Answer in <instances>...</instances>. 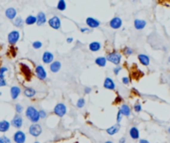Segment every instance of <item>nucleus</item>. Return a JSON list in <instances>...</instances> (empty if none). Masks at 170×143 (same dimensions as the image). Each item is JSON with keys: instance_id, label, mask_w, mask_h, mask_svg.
<instances>
[{"instance_id": "423d86ee", "label": "nucleus", "mask_w": 170, "mask_h": 143, "mask_svg": "<svg viewBox=\"0 0 170 143\" xmlns=\"http://www.w3.org/2000/svg\"><path fill=\"white\" fill-rule=\"evenodd\" d=\"M13 140L15 143H24L26 141V134L21 130L16 131L13 135Z\"/></svg>"}, {"instance_id": "b1692460", "label": "nucleus", "mask_w": 170, "mask_h": 143, "mask_svg": "<svg viewBox=\"0 0 170 143\" xmlns=\"http://www.w3.org/2000/svg\"><path fill=\"white\" fill-rule=\"evenodd\" d=\"M101 44L98 42H92L89 45V49L92 51V52H98V50L101 49Z\"/></svg>"}, {"instance_id": "09e8293b", "label": "nucleus", "mask_w": 170, "mask_h": 143, "mask_svg": "<svg viewBox=\"0 0 170 143\" xmlns=\"http://www.w3.org/2000/svg\"><path fill=\"white\" fill-rule=\"evenodd\" d=\"M168 132H169V133H170V127H169V128H168Z\"/></svg>"}, {"instance_id": "7c9ffc66", "label": "nucleus", "mask_w": 170, "mask_h": 143, "mask_svg": "<svg viewBox=\"0 0 170 143\" xmlns=\"http://www.w3.org/2000/svg\"><path fill=\"white\" fill-rule=\"evenodd\" d=\"M132 53H133V50L129 47H125L123 49V54L125 56H130Z\"/></svg>"}, {"instance_id": "c9c22d12", "label": "nucleus", "mask_w": 170, "mask_h": 143, "mask_svg": "<svg viewBox=\"0 0 170 143\" xmlns=\"http://www.w3.org/2000/svg\"><path fill=\"white\" fill-rule=\"evenodd\" d=\"M133 108H134V110H135V112H139L140 110H141V104H140L139 102H136L135 104H134Z\"/></svg>"}, {"instance_id": "f257e3e1", "label": "nucleus", "mask_w": 170, "mask_h": 143, "mask_svg": "<svg viewBox=\"0 0 170 143\" xmlns=\"http://www.w3.org/2000/svg\"><path fill=\"white\" fill-rule=\"evenodd\" d=\"M26 116L32 123H37L40 119V115H39V110L36 109L34 106H28L26 109Z\"/></svg>"}, {"instance_id": "5701e85b", "label": "nucleus", "mask_w": 170, "mask_h": 143, "mask_svg": "<svg viewBox=\"0 0 170 143\" xmlns=\"http://www.w3.org/2000/svg\"><path fill=\"white\" fill-rule=\"evenodd\" d=\"M129 135H130V137L132 139H137L139 137V131H138V129H137L135 126L131 127L130 129H129Z\"/></svg>"}, {"instance_id": "6e6552de", "label": "nucleus", "mask_w": 170, "mask_h": 143, "mask_svg": "<svg viewBox=\"0 0 170 143\" xmlns=\"http://www.w3.org/2000/svg\"><path fill=\"white\" fill-rule=\"evenodd\" d=\"M48 23H49V26L51 28H53L55 30H58L61 28V20H60V18L57 16H53L49 21H48Z\"/></svg>"}, {"instance_id": "9d476101", "label": "nucleus", "mask_w": 170, "mask_h": 143, "mask_svg": "<svg viewBox=\"0 0 170 143\" xmlns=\"http://www.w3.org/2000/svg\"><path fill=\"white\" fill-rule=\"evenodd\" d=\"M121 24H122V21H121V19L119 17H115V18H112V19L109 21V26L112 27V29L120 28Z\"/></svg>"}, {"instance_id": "603ef678", "label": "nucleus", "mask_w": 170, "mask_h": 143, "mask_svg": "<svg viewBox=\"0 0 170 143\" xmlns=\"http://www.w3.org/2000/svg\"><path fill=\"white\" fill-rule=\"evenodd\" d=\"M0 64H1V60H0Z\"/></svg>"}, {"instance_id": "dca6fc26", "label": "nucleus", "mask_w": 170, "mask_h": 143, "mask_svg": "<svg viewBox=\"0 0 170 143\" xmlns=\"http://www.w3.org/2000/svg\"><path fill=\"white\" fill-rule=\"evenodd\" d=\"M61 67H62L61 62L55 61V62H53L52 64L50 65V70H51L52 73H58V72L61 70Z\"/></svg>"}, {"instance_id": "a19ab883", "label": "nucleus", "mask_w": 170, "mask_h": 143, "mask_svg": "<svg viewBox=\"0 0 170 143\" xmlns=\"http://www.w3.org/2000/svg\"><path fill=\"white\" fill-rule=\"evenodd\" d=\"M81 32H82V33H89V32H91V29H89V28H81Z\"/></svg>"}, {"instance_id": "a878e982", "label": "nucleus", "mask_w": 170, "mask_h": 143, "mask_svg": "<svg viewBox=\"0 0 170 143\" xmlns=\"http://www.w3.org/2000/svg\"><path fill=\"white\" fill-rule=\"evenodd\" d=\"M95 64L98 66H100V67H104L106 64V59L104 58V57H98V58L95 59Z\"/></svg>"}, {"instance_id": "72a5a7b5", "label": "nucleus", "mask_w": 170, "mask_h": 143, "mask_svg": "<svg viewBox=\"0 0 170 143\" xmlns=\"http://www.w3.org/2000/svg\"><path fill=\"white\" fill-rule=\"evenodd\" d=\"M5 86H6V80L4 77V74H0V88Z\"/></svg>"}, {"instance_id": "4be33fe9", "label": "nucleus", "mask_w": 170, "mask_h": 143, "mask_svg": "<svg viewBox=\"0 0 170 143\" xmlns=\"http://www.w3.org/2000/svg\"><path fill=\"white\" fill-rule=\"evenodd\" d=\"M138 60L143 66H148L149 65V58L148 56L144 55V54H139L138 55Z\"/></svg>"}, {"instance_id": "aec40b11", "label": "nucleus", "mask_w": 170, "mask_h": 143, "mask_svg": "<svg viewBox=\"0 0 170 143\" xmlns=\"http://www.w3.org/2000/svg\"><path fill=\"white\" fill-rule=\"evenodd\" d=\"M145 26H146V22L144 20H141V19L134 20V27H135L136 30H142Z\"/></svg>"}, {"instance_id": "e433bc0d", "label": "nucleus", "mask_w": 170, "mask_h": 143, "mask_svg": "<svg viewBox=\"0 0 170 143\" xmlns=\"http://www.w3.org/2000/svg\"><path fill=\"white\" fill-rule=\"evenodd\" d=\"M39 115H40V118H45L47 116V113L45 110L41 109V110H39Z\"/></svg>"}, {"instance_id": "7ed1b4c3", "label": "nucleus", "mask_w": 170, "mask_h": 143, "mask_svg": "<svg viewBox=\"0 0 170 143\" xmlns=\"http://www.w3.org/2000/svg\"><path fill=\"white\" fill-rule=\"evenodd\" d=\"M29 133L32 136L38 137L42 133V126L38 123H32L29 126Z\"/></svg>"}, {"instance_id": "58836bf2", "label": "nucleus", "mask_w": 170, "mask_h": 143, "mask_svg": "<svg viewBox=\"0 0 170 143\" xmlns=\"http://www.w3.org/2000/svg\"><path fill=\"white\" fill-rule=\"evenodd\" d=\"M7 71H8V69L6 67H0V74H4Z\"/></svg>"}, {"instance_id": "3c124183", "label": "nucleus", "mask_w": 170, "mask_h": 143, "mask_svg": "<svg viewBox=\"0 0 170 143\" xmlns=\"http://www.w3.org/2000/svg\"><path fill=\"white\" fill-rule=\"evenodd\" d=\"M34 143H40V142H34Z\"/></svg>"}, {"instance_id": "37998d69", "label": "nucleus", "mask_w": 170, "mask_h": 143, "mask_svg": "<svg viewBox=\"0 0 170 143\" xmlns=\"http://www.w3.org/2000/svg\"><path fill=\"white\" fill-rule=\"evenodd\" d=\"M92 91V88H85V94H89Z\"/></svg>"}, {"instance_id": "f8f14e48", "label": "nucleus", "mask_w": 170, "mask_h": 143, "mask_svg": "<svg viewBox=\"0 0 170 143\" xmlns=\"http://www.w3.org/2000/svg\"><path fill=\"white\" fill-rule=\"evenodd\" d=\"M16 15H17V11L16 9L13 8V7H10L8 9L5 10V16L10 20H14L16 18Z\"/></svg>"}, {"instance_id": "c756f323", "label": "nucleus", "mask_w": 170, "mask_h": 143, "mask_svg": "<svg viewBox=\"0 0 170 143\" xmlns=\"http://www.w3.org/2000/svg\"><path fill=\"white\" fill-rule=\"evenodd\" d=\"M85 103H86V100H84V98H80L79 100L77 101V107H79V108H82V107L85 106Z\"/></svg>"}, {"instance_id": "473e14b6", "label": "nucleus", "mask_w": 170, "mask_h": 143, "mask_svg": "<svg viewBox=\"0 0 170 143\" xmlns=\"http://www.w3.org/2000/svg\"><path fill=\"white\" fill-rule=\"evenodd\" d=\"M0 143H11V140L7 136H1L0 137Z\"/></svg>"}, {"instance_id": "4c0bfd02", "label": "nucleus", "mask_w": 170, "mask_h": 143, "mask_svg": "<svg viewBox=\"0 0 170 143\" xmlns=\"http://www.w3.org/2000/svg\"><path fill=\"white\" fill-rule=\"evenodd\" d=\"M121 117H122V114L120 113V111L118 110V115H116V121H118V123H119L121 120Z\"/></svg>"}, {"instance_id": "412c9836", "label": "nucleus", "mask_w": 170, "mask_h": 143, "mask_svg": "<svg viewBox=\"0 0 170 143\" xmlns=\"http://www.w3.org/2000/svg\"><path fill=\"white\" fill-rule=\"evenodd\" d=\"M119 111L123 116H129L130 114V107L127 105V104H122Z\"/></svg>"}, {"instance_id": "2eb2a0df", "label": "nucleus", "mask_w": 170, "mask_h": 143, "mask_svg": "<svg viewBox=\"0 0 170 143\" xmlns=\"http://www.w3.org/2000/svg\"><path fill=\"white\" fill-rule=\"evenodd\" d=\"M21 94V89L19 86H12L10 89V94H11V98L12 100H16V98L19 97Z\"/></svg>"}, {"instance_id": "49530a36", "label": "nucleus", "mask_w": 170, "mask_h": 143, "mask_svg": "<svg viewBox=\"0 0 170 143\" xmlns=\"http://www.w3.org/2000/svg\"><path fill=\"white\" fill-rule=\"evenodd\" d=\"M67 42H68V43H72V42H73V38L69 37V38L67 39Z\"/></svg>"}, {"instance_id": "c85d7f7f", "label": "nucleus", "mask_w": 170, "mask_h": 143, "mask_svg": "<svg viewBox=\"0 0 170 143\" xmlns=\"http://www.w3.org/2000/svg\"><path fill=\"white\" fill-rule=\"evenodd\" d=\"M66 6H67V4H66L65 0H60L58 2V4H57V9L60 11H64L66 9Z\"/></svg>"}, {"instance_id": "bb28decb", "label": "nucleus", "mask_w": 170, "mask_h": 143, "mask_svg": "<svg viewBox=\"0 0 170 143\" xmlns=\"http://www.w3.org/2000/svg\"><path fill=\"white\" fill-rule=\"evenodd\" d=\"M37 22V19H36V16H33V15H29L27 16V18L25 19V23L27 25H33Z\"/></svg>"}, {"instance_id": "c03bdc74", "label": "nucleus", "mask_w": 170, "mask_h": 143, "mask_svg": "<svg viewBox=\"0 0 170 143\" xmlns=\"http://www.w3.org/2000/svg\"><path fill=\"white\" fill-rule=\"evenodd\" d=\"M139 143H149V142L147 141V140H145V139H140Z\"/></svg>"}, {"instance_id": "8fccbe9b", "label": "nucleus", "mask_w": 170, "mask_h": 143, "mask_svg": "<svg viewBox=\"0 0 170 143\" xmlns=\"http://www.w3.org/2000/svg\"><path fill=\"white\" fill-rule=\"evenodd\" d=\"M168 62H170V57H169V58H168Z\"/></svg>"}, {"instance_id": "a211bd4d", "label": "nucleus", "mask_w": 170, "mask_h": 143, "mask_svg": "<svg viewBox=\"0 0 170 143\" xmlns=\"http://www.w3.org/2000/svg\"><path fill=\"white\" fill-rule=\"evenodd\" d=\"M11 123L7 120H1L0 121V132H6L10 128Z\"/></svg>"}, {"instance_id": "ddd939ff", "label": "nucleus", "mask_w": 170, "mask_h": 143, "mask_svg": "<svg viewBox=\"0 0 170 143\" xmlns=\"http://www.w3.org/2000/svg\"><path fill=\"white\" fill-rule=\"evenodd\" d=\"M36 19H37V25L39 26H42L44 25L45 23H46L47 21V18H46V14L44 13V12H39V13L37 14V16H36Z\"/></svg>"}, {"instance_id": "9b49d317", "label": "nucleus", "mask_w": 170, "mask_h": 143, "mask_svg": "<svg viewBox=\"0 0 170 143\" xmlns=\"http://www.w3.org/2000/svg\"><path fill=\"white\" fill-rule=\"evenodd\" d=\"M86 25H88L89 28H98V26H100V21H98L97 19H95V18L92 17H88L86 20Z\"/></svg>"}, {"instance_id": "20e7f679", "label": "nucleus", "mask_w": 170, "mask_h": 143, "mask_svg": "<svg viewBox=\"0 0 170 143\" xmlns=\"http://www.w3.org/2000/svg\"><path fill=\"white\" fill-rule=\"evenodd\" d=\"M54 113L56 115H58L59 117H63L66 113H67V107L64 103H58L56 104V106L54 107Z\"/></svg>"}, {"instance_id": "393cba45", "label": "nucleus", "mask_w": 170, "mask_h": 143, "mask_svg": "<svg viewBox=\"0 0 170 143\" xmlns=\"http://www.w3.org/2000/svg\"><path fill=\"white\" fill-rule=\"evenodd\" d=\"M36 94V91L32 88H26L24 89V95L27 97H33Z\"/></svg>"}, {"instance_id": "cd10ccee", "label": "nucleus", "mask_w": 170, "mask_h": 143, "mask_svg": "<svg viewBox=\"0 0 170 143\" xmlns=\"http://www.w3.org/2000/svg\"><path fill=\"white\" fill-rule=\"evenodd\" d=\"M23 24H24V21L23 19L21 17H16L14 19V23H13V25L15 27H17V28H21V27L23 26Z\"/></svg>"}, {"instance_id": "f03ea898", "label": "nucleus", "mask_w": 170, "mask_h": 143, "mask_svg": "<svg viewBox=\"0 0 170 143\" xmlns=\"http://www.w3.org/2000/svg\"><path fill=\"white\" fill-rule=\"evenodd\" d=\"M106 59L107 61L112 62V64L118 66V64L120 63V60H121V55L118 52H116V51H112V52L107 54Z\"/></svg>"}, {"instance_id": "de8ad7c7", "label": "nucleus", "mask_w": 170, "mask_h": 143, "mask_svg": "<svg viewBox=\"0 0 170 143\" xmlns=\"http://www.w3.org/2000/svg\"><path fill=\"white\" fill-rule=\"evenodd\" d=\"M104 143H112V141H106Z\"/></svg>"}, {"instance_id": "a18cd8bd", "label": "nucleus", "mask_w": 170, "mask_h": 143, "mask_svg": "<svg viewBox=\"0 0 170 143\" xmlns=\"http://www.w3.org/2000/svg\"><path fill=\"white\" fill-rule=\"evenodd\" d=\"M125 142V138L124 137H122V138L119 139V143H124Z\"/></svg>"}, {"instance_id": "ea45409f", "label": "nucleus", "mask_w": 170, "mask_h": 143, "mask_svg": "<svg viewBox=\"0 0 170 143\" xmlns=\"http://www.w3.org/2000/svg\"><path fill=\"white\" fill-rule=\"evenodd\" d=\"M120 70H121V68L119 67V66H118V67H116V68L113 69V73H115V74H118L119 71H120Z\"/></svg>"}, {"instance_id": "0eeeda50", "label": "nucleus", "mask_w": 170, "mask_h": 143, "mask_svg": "<svg viewBox=\"0 0 170 143\" xmlns=\"http://www.w3.org/2000/svg\"><path fill=\"white\" fill-rule=\"evenodd\" d=\"M35 74L39 80H46L47 73H46V71H45L43 66H37V67H36V70H35Z\"/></svg>"}, {"instance_id": "6ab92c4d", "label": "nucleus", "mask_w": 170, "mask_h": 143, "mask_svg": "<svg viewBox=\"0 0 170 143\" xmlns=\"http://www.w3.org/2000/svg\"><path fill=\"white\" fill-rule=\"evenodd\" d=\"M119 128H120V125H119V123H116L115 125H112V126H110V127L107 128L106 132H107V134H109V135H113V134H115V133L118 132Z\"/></svg>"}, {"instance_id": "79ce46f5", "label": "nucleus", "mask_w": 170, "mask_h": 143, "mask_svg": "<svg viewBox=\"0 0 170 143\" xmlns=\"http://www.w3.org/2000/svg\"><path fill=\"white\" fill-rule=\"evenodd\" d=\"M122 83H123L124 85H128V83H129V80H128V77H122Z\"/></svg>"}, {"instance_id": "f704fd0d", "label": "nucleus", "mask_w": 170, "mask_h": 143, "mask_svg": "<svg viewBox=\"0 0 170 143\" xmlns=\"http://www.w3.org/2000/svg\"><path fill=\"white\" fill-rule=\"evenodd\" d=\"M15 109H16V112L18 113V114H19V113H21V112L23 111V106L21 105V104L17 103L16 105H15Z\"/></svg>"}, {"instance_id": "39448f33", "label": "nucleus", "mask_w": 170, "mask_h": 143, "mask_svg": "<svg viewBox=\"0 0 170 143\" xmlns=\"http://www.w3.org/2000/svg\"><path fill=\"white\" fill-rule=\"evenodd\" d=\"M19 38H20L19 31H17V30H13V31H11L8 34V43L13 46V45H15L18 42Z\"/></svg>"}, {"instance_id": "2f4dec72", "label": "nucleus", "mask_w": 170, "mask_h": 143, "mask_svg": "<svg viewBox=\"0 0 170 143\" xmlns=\"http://www.w3.org/2000/svg\"><path fill=\"white\" fill-rule=\"evenodd\" d=\"M32 46L34 49H40V48L42 47V43L40 41H35V42H33V44H32Z\"/></svg>"}, {"instance_id": "f3484780", "label": "nucleus", "mask_w": 170, "mask_h": 143, "mask_svg": "<svg viewBox=\"0 0 170 143\" xmlns=\"http://www.w3.org/2000/svg\"><path fill=\"white\" fill-rule=\"evenodd\" d=\"M103 86L107 89H115V85L113 83V80L110 79V77H106L104 80V83H103Z\"/></svg>"}, {"instance_id": "1a4fd4ad", "label": "nucleus", "mask_w": 170, "mask_h": 143, "mask_svg": "<svg viewBox=\"0 0 170 143\" xmlns=\"http://www.w3.org/2000/svg\"><path fill=\"white\" fill-rule=\"evenodd\" d=\"M11 124L13 125L15 128H20L22 127V124H23V119L22 117L19 115V114H15L13 119L11 121Z\"/></svg>"}, {"instance_id": "864d4df0", "label": "nucleus", "mask_w": 170, "mask_h": 143, "mask_svg": "<svg viewBox=\"0 0 170 143\" xmlns=\"http://www.w3.org/2000/svg\"><path fill=\"white\" fill-rule=\"evenodd\" d=\"M76 143H78V142H76Z\"/></svg>"}, {"instance_id": "4468645a", "label": "nucleus", "mask_w": 170, "mask_h": 143, "mask_svg": "<svg viewBox=\"0 0 170 143\" xmlns=\"http://www.w3.org/2000/svg\"><path fill=\"white\" fill-rule=\"evenodd\" d=\"M42 60L45 64H50V63H53V60H54V55L51 52H44L43 56H42Z\"/></svg>"}]
</instances>
